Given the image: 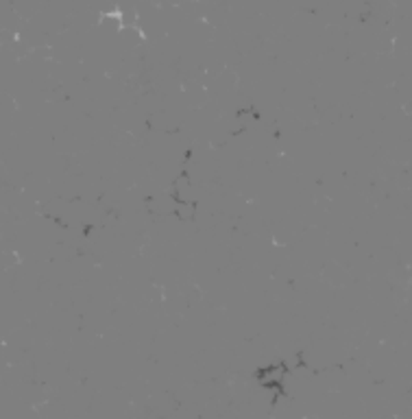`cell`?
<instances>
[{
    "label": "cell",
    "mask_w": 412,
    "mask_h": 419,
    "mask_svg": "<svg viewBox=\"0 0 412 419\" xmlns=\"http://www.w3.org/2000/svg\"><path fill=\"white\" fill-rule=\"evenodd\" d=\"M288 374V367L284 363H277V365H269V367H262L255 372L258 382L264 386V389H273V386H282L284 378Z\"/></svg>",
    "instance_id": "obj_1"
}]
</instances>
